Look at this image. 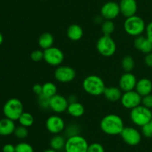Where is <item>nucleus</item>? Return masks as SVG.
<instances>
[{
    "instance_id": "obj_40",
    "label": "nucleus",
    "mask_w": 152,
    "mask_h": 152,
    "mask_svg": "<svg viewBox=\"0 0 152 152\" xmlns=\"http://www.w3.org/2000/svg\"><path fill=\"white\" fill-rule=\"evenodd\" d=\"M144 62L147 66L149 67V68H152V52L145 55Z\"/></svg>"
},
{
    "instance_id": "obj_19",
    "label": "nucleus",
    "mask_w": 152,
    "mask_h": 152,
    "mask_svg": "<svg viewBox=\"0 0 152 152\" xmlns=\"http://www.w3.org/2000/svg\"><path fill=\"white\" fill-rule=\"evenodd\" d=\"M123 91L117 86H106L103 92V95L108 101L111 102H117L120 101Z\"/></svg>"
},
{
    "instance_id": "obj_26",
    "label": "nucleus",
    "mask_w": 152,
    "mask_h": 152,
    "mask_svg": "<svg viewBox=\"0 0 152 152\" xmlns=\"http://www.w3.org/2000/svg\"><path fill=\"white\" fill-rule=\"evenodd\" d=\"M18 121L22 126L25 127V128H30V127L33 126L34 122H35V119H34V116L31 113L24 111L19 119H18Z\"/></svg>"
},
{
    "instance_id": "obj_27",
    "label": "nucleus",
    "mask_w": 152,
    "mask_h": 152,
    "mask_svg": "<svg viewBox=\"0 0 152 152\" xmlns=\"http://www.w3.org/2000/svg\"><path fill=\"white\" fill-rule=\"evenodd\" d=\"M121 66L125 72H132L135 67L134 60L130 55L123 57L121 61Z\"/></svg>"
},
{
    "instance_id": "obj_8",
    "label": "nucleus",
    "mask_w": 152,
    "mask_h": 152,
    "mask_svg": "<svg viewBox=\"0 0 152 152\" xmlns=\"http://www.w3.org/2000/svg\"><path fill=\"white\" fill-rule=\"evenodd\" d=\"M44 51V61L47 64L51 66H59L65 59L63 52L60 49L55 46L49 48Z\"/></svg>"
},
{
    "instance_id": "obj_6",
    "label": "nucleus",
    "mask_w": 152,
    "mask_h": 152,
    "mask_svg": "<svg viewBox=\"0 0 152 152\" xmlns=\"http://www.w3.org/2000/svg\"><path fill=\"white\" fill-rule=\"evenodd\" d=\"M88 142L80 134L68 137L64 150L65 152H87Z\"/></svg>"
},
{
    "instance_id": "obj_28",
    "label": "nucleus",
    "mask_w": 152,
    "mask_h": 152,
    "mask_svg": "<svg viewBox=\"0 0 152 152\" xmlns=\"http://www.w3.org/2000/svg\"><path fill=\"white\" fill-rule=\"evenodd\" d=\"M115 30V25L113 20H104L101 25V31L105 36H111Z\"/></svg>"
},
{
    "instance_id": "obj_22",
    "label": "nucleus",
    "mask_w": 152,
    "mask_h": 152,
    "mask_svg": "<svg viewBox=\"0 0 152 152\" xmlns=\"http://www.w3.org/2000/svg\"><path fill=\"white\" fill-rule=\"evenodd\" d=\"M67 113L72 117H81L85 113V107L83 104L79 101L69 103L67 109Z\"/></svg>"
},
{
    "instance_id": "obj_41",
    "label": "nucleus",
    "mask_w": 152,
    "mask_h": 152,
    "mask_svg": "<svg viewBox=\"0 0 152 152\" xmlns=\"http://www.w3.org/2000/svg\"><path fill=\"white\" fill-rule=\"evenodd\" d=\"M42 152H58V151H57L54 150V149L51 148H50L45 149V150L43 151Z\"/></svg>"
},
{
    "instance_id": "obj_4",
    "label": "nucleus",
    "mask_w": 152,
    "mask_h": 152,
    "mask_svg": "<svg viewBox=\"0 0 152 152\" xmlns=\"http://www.w3.org/2000/svg\"><path fill=\"white\" fill-rule=\"evenodd\" d=\"M23 112V104L19 98H10L3 106V113L4 116L13 121H18Z\"/></svg>"
},
{
    "instance_id": "obj_29",
    "label": "nucleus",
    "mask_w": 152,
    "mask_h": 152,
    "mask_svg": "<svg viewBox=\"0 0 152 152\" xmlns=\"http://www.w3.org/2000/svg\"><path fill=\"white\" fill-rule=\"evenodd\" d=\"M13 134H14L15 137L16 138L19 139H24L28 137V134H29V131H28V128L19 125V126L16 127Z\"/></svg>"
},
{
    "instance_id": "obj_12",
    "label": "nucleus",
    "mask_w": 152,
    "mask_h": 152,
    "mask_svg": "<svg viewBox=\"0 0 152 152\" xmlns=\"http://www.w3.org/2000/svg\"><path fill=\"white\" fill-rule=\"evenodd\" d=\"M45 127L49 133L56 135L65 131V122L64 119L58 114L51 115L46 119Z\"/></svg>"
},
{
    "instance_id": "obj_9",
    "label": "nucleus",
    "mask_w": 152,
    "mask_h": 152,
    "mask_svg": "<svg viewBox=\"0 0 152 152\" xmlns=\"http://www.w3.org/2000/svg\"><path fill=\"white\" fill-rule=\"evenodd\" d=\"M122 139L130 146H136L142 140V133L134 127H125L120 134Z\"/></svg>"
},
{
    "instance_id": "obj_37",
    "label": "nucleus",
    "mask_w": 152,
    "mask_h": 152,
    "mask_svg": "<svg viewBox=\"0 0 152 152\" xmlns=\"http://www.w3.org/2000/svg\"><path fill=\"white\" fill-rule=\"evenodd\" d=\"M145 37L152 43V21L150 22L145 28Z\"/></svg>"
},
{
    "instance_id": "obj_5",
    "label": "nucleus",
    "mask_w": 152,
    "mask_h": 152,
    "mask_svg": "<svg viewBox=\"0 0 152 152\" xmlns=\"http://www.w3.org/2000/svg\"><path fill=\"white\" fill-rule=\"evenodd\" d=\"M129 116L135 125L142 128L152 119L151 110L140 104L131 110Z\"/></svg>"
},
{
    "instance_id": "obj_32",
    "label": "nucleus",
    "mask_w": 152,
    "mask_h": 152,
    "mask_svg": "<svg viewBox=\"0 0 152 152\" xmlns=\"http://www.w3.org/2000/svg\"><path fill=\"white\" fill-rule=\"evenodd\" d=\"M31 58L34 62H39L44 60V51L41 49H36L31 54Z\"/></svg>"
},
{
    "instance_id": "obj_3",
    "label": "nucleus",
    "mask_w": 152,
    "mask_h": 152,
    "mask_svg": "<svg viewBox=\"0 0 152 152\" xmlns=\"http://www.w3.org/2000/svg\"><path fill=\"white\" fill-rule=\"evenodd\" d=\"M123 28L129 35L136 37L142 35V33L145 32L146 25L140 16L134 15L126 18L123 24Z\"/></svg>"
},
{
    "instance_id": "obj_42",
    "label": "nucleus",
    "mask_w": 152,
    "mask_h": 152,
    "mask_svg": "<svg viewBox=\"0 0 152 152\" xmlns=\"http://www.w3.org/2000/svg\"><path fill=\"white\" fill-rule=\"evenodd\" d=\"M3 41H4V37H3V34L0 32V46L2 44Z\"/></svg>"
},
{
    "instance_id": "obj_11",
    "label": "nucleus",
    "mask_w": 152,
    "mask_h": 152,
    "mask_svg": "<svg viewBox=\"0 0 152 152\" xmlns=\"http://www.w3.org/2000/svg\"><path fill=\"white\" fill-rule=\"evenodd\" d=\"M120 103L124 108L132 110L142 104V96L135 89L124 92L122 95Z\"/></svg>"
},
{
    "instance_id": "obj_33",
    "label": "nucleus",
    "mask_w": 152,
    "mask_h": 152,
    "mask_svg": "<svg viewBox=\"0 0 152 152\" xmlns=\"http://www.w3.org/2000/svg\"><path fill=\"white\" fill-rule=\"evenodd\" d=\"M65 134H66L68 137L80 134V128L78 127V125H69V126L65 128Z\"/></svg>"
},
{
    "instance_id": "obj_18",
    "label": "nucleus",
    "mask_w": 152,
    "mask_h": 152,
    "mask_svg": "<svg viewBox=\"0 0 152 152\" xmlns=\"http://www.w3.org/2000/svg\"><path fill=\"white\" fill-rule=\"evenodd\" d=\"M135 90L142 97L152 92V80L148 77H142L137 80Z\"/></svg>"
},
{
    "instance_id": "obj_24",
    "label": "nucleus",
    "mask_w": 152,
    "mask_h": 152,
    "mask_svg": "<svg viewBox=\"0 0 152 152\" xmlns=\"http://www.w3.org/2000/svg\"><path fill=\"white\" fill-rule=\"evenodd\" d=\"M65 142H66V139L65 137L61 136L60 134H56L50 139V148L59 151L64 149Z\"/></svg>"
},
{
    "instance_id": "obj_13",
    "label": "nucleus",
    "mask_w": 152,
    "mask_h": 152,
    "mask_svg": "<svg viewBox=\"0 0 152 152\" xmlns=\"http://www.w3.org/2000/svg\"><path fill=\"white\" fill-rule=\"evenodd\" d=\"M100 13L105 20H114L120 15V5L116 1H108L102 6Z\"/></svg>"
},
{
    "instance_id": "obj_31",
    "label": "nucleus",
    "mask_w": 152,
    "mask_h": 152,
    "mask_svg": "<svg viewBox=\"0 0 152 152\" xmlns=\"http://www.w3.org/2000/svg\"><path fill=\"white\" fill-rule=\"evenodd\" d=\"M38 104L43 110L50 109V98L41 94L38 95Z\"/></svg>"
},
{
    "instance_id": "obj_23",
    "label": "nucleus",
    "mask_w": 152,
    "mask_h": 152,
    "mask_svg": "<svg viewBox=\"0 0 152 152\" xmlns=\"http://www.w3.org/2000/svg\"><path fill=\"white\" fill-rule=\"evenodd\" d=\"M53 43H54V37L53 34L49 32L43 33L38 39L39 46L43 50H45L53 46Z\"/></svg>"
},
{
    "instance_id": "obj_7",
    "label": "nucleus",
    "mask_w": 152,
    "mask_h": 152,
    "mask_svg": "<svg viewBox=\"0 0 152 152\" xmlns=\"http://www.w3.org/2000/svg\"><path fill=\"white\" fill-rule=\"evenodd\" d=\"M97 52L103 57H111L117 51V44L111 36L102 35L96 42Z\"/></svg>"
},
{
    "instance_id": "obj_39",
    "label": "nucleus",
    "mask_w": 152,
    "mask_h": 152,
    "mask_svg": "<svg viewBox=\"0 0 152 152\" xmlns=\"http://www.w3.org/2000/svg\"><path fill=\"white\" fill-rule=\"evenodd\" d=\"M16 151V145L13 144L7 143L5 144L2 148V152H15Z\"/></svg>"
},
{
    "instance_id": "obj_34",
    "label": "nucleus",
    "mask_w": 152,
    "mask_h": 152,
    "mask_svg": "<svg viewBox=\"0 0 152 152\" xmlns=\"http://www.w3.org/2000/svg\"><path fill=\"white\" fill-rule=\"evenodd\" d=\"M141 128H142V135L146 138H152V119Z\"/></svg>"
},
{
    "instance_id": "obj_20",
    "label": "nucleus",
    "mask_w": 152,
    "mask_h": 152,
    "mask_svg": "<svg viewBox=\"0 0 152 152\" xmlns=\"http://www.w3.org/2000/svg\"><path fill=\"white\" fill-rule=\"evenodd\" d=\"M16 128L14 121L6 117L0 119V136L7 137L11 135L14 133Z\"/></svg>"
},
{
    "instance_id": "obj_2",
    "label": "nucleus",
    "mask_w": 152,
    "mask_h": 152,
    "mask_svg": "<svg viewBox=\"0 0 152 152\" xmlns=\"http://www.w3.org/2000/svg\"><path fill=\"white\" fill-rule=\"evenodd\" d=\"M105 84L102 77L96 75L87 76L83 81V88L86 93L92 96H99L103 95Z\"/></svg>"
},
{
    "instance_id": "obj_43",
    "label": "nucleus",
    "mask_w": 152,
    "mask_h": 152,
    "mask_svg": "<svg viewBox=\"0 0 152 152\" xmlns=\"http://www.w3.org/2000/svg\"><path fill=\"white\" fill-rule=\"evenodd\" d=\"M151 114H152V110H151Z\"/></svg>"
},
{
    "instance_id": "obj_16",
    "label": "nucleus",
    "mask_w": 152,
    "mask_h": 152,
    "mask_svg": "<svg viewBox=\"0 0 152 152\" xmlns=\"http://www.w3.org/2000/svg\"><path fill=\"white\" fill-rule=\"evenodd\" d=\"M119 5L120 13L126 18L136 15L137 11V2L136 0H120Z\"/></svg>"
},
{
    "instance_id": "obj_17",
    "label": "nucleus",
    "mask_w": 152,
    "mask_h": 152,
    "mask_svg": "<svg viewBox=\"0 0 152 152\" xmlns=\"http://www.w3.org/2000/svg\"><path fill=\"white\" fill-rule=\"evenodd\" d=\"M134 45L138 51L145 55L152 52V43L146 37L142 35L136 37L134 40Z\"/></svg>"
},
{
    "instance_id": "obj_35",
    "label": "nucleus",
    "mask_w": 152,
    "mask_h": 152,
    "mask_svg": "<svg viewBox=\"0 0 152 152\" xmlns=\"http://www.w3.org/2000/svg\"><path fill=\"white\" fill-rule=\"evenodd\" d=\"M87 152H105V148L99 142H93L89 144Z\"/></svg>"
},
{
    "instance_id": "obj_21",
    "label": "nucleus",
    "mask_w": 152,
    "mask_h": 152,
    "mask_svg": "<svg viewBox=\"0 0 152 152\" xmlns=\"http://www.w3.org/2000/svg\"><path fill=\"white\" fill-rule=\"evenodd\" d=\"M67 36L72 41H78L83 37V29L80 25L72 24L67 29Z\"/></svg>"
},
{
    "instance_id": "obj_36",
    "label": "nucleus",
    "mask_w": 152,
    "mask_h": 152,
    "mask_svg": "<svg viewBox=\"0 0 152 152\" xmlns=\"http://www.w3.org/2000/svg\"><path fill=\"white\" fill-rule=\"evenodd\" d=\"M142 105L147 108L152 110V94H149L145 96L142 97Z\"/></svg>"
},
{
    "instance_id": "obj_30",
    "label": "nucleus",
    "mask_w": 152,
    "mask_h": 152,
    "mask_svg": "<svg viewBox=\"0 0 152 152\" xmlns=\"http://www.w3.org/2000/svg\"><path fill=\"white\" fill-rule=\"evenodd\" d=\"M15 152H34V148L31 144L25 142L18 143L16 145Z\"/></svg>"
},
{
    "instance_id": "obj_10",
    "label": "nucleus",
    "mask_w": 152,
    "mask_h": 152,
    "mask_svg": "<svg viewBox=\"0 0 152 152\" xmlns=\"http://www.w3.org/2000/svg\"><path fill=\"white\" fill-rule=\"evenodd\" d=\"M54 77L57 81L62 83H70L75 79L77 73L75 69L69 66L60 65L55 69Z\"/></svg>"
},
{
    "instance_id": "obj_15",
    "label": "nucleus",
    "mask_w": 152,
    "mask_h": 152,
    "mask_svg": "<svg viewBox=\"0 0 152 152\" xmlns=\"http://www.w3.org/2000/svg\"><path fill=\"white\" fill-rule=\"evenodd\" d=\"M137 80L136 76L132 72H125L119 80V87L123 92L134 90Z\"/></svg>"
},
{
    "instance_id": "obj_25",
    "label": "nucleus",
    "mask_w": 152,
    "mask_h": 152,
    "mask_svg": "<svg viewBox=\"0 0 152 152\" xmlns=\"http://www.w3.org/2000/svg\"><path fill=\"white\" fill-rule=\"evenodd\" d=\"M42 95L50 98L57 94V87L53 82H45L42 84Z\"/></svg>"
},
{
    "instance_id": "obj_1",
    "label": "nucleus",
    "mask_w": 152,
    "mask_h": 152,
    "mask_svg": "<svg viewBox=\"0 0 152 152\" xmlns=\"http://www.w3.org/2000/svg\"><path fill=\"white\" fill-rule=\"evenodd\" d=\"M99 127L102 132L107 135L116 136L120 135L125 125L123 119L120 116L111 113L101 119Z\"/></svg>"
},
{
    "instance_id": "obj_14",
    "label": "nucleus",
    "mask_w": 152,
    "mask_h": 152,
    "mask_svg": "<svg viewBox=\"0 0 152 152\" xmlns=\"http://www.w3.org/2000/svg\"><path fill=\"white\" fill-rule=\"evenodd\" d=\"M68 104V98L60 94H56L50 98V109L56 114H60L67 111Z\"/></svg>"
},
{
    "instance_id": "obj_38",
    "label": "nucleus",
    "mask_w": 152,
    "mask_h": 152,
    "mask_svg": "<svg viewBox=\"0 0 152 152\" xmlns=\"http://www.w3.org/2000/svg\"><path fill=\"white\" fill-rule=\"evenodd\" d=\"M32 90L34 94H36L37 96L41 95L42 93V85L40 84V83H36V84H34L33 86Z\"/></svg>"
}]
</instances>
